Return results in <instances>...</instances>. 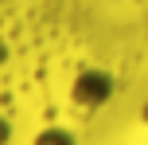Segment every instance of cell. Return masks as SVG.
Masks as SVG:
<instances>
[{"instance_id":"1","label":"cell","mask_w":148,"mask_h":145,"mask_svg":"<svg viewBox=\"0 0 148 145\" xmlns=\"http://www.w3.org/2000/svg\"><path fill=\"white\" fill-rule=\"evenodd\" d=\"M105 90H109V86H105V75H86L78 86H74V98L78 102H101Z\"/></svg>"},{"instance_id":"2","label":"cell","mask_w":148,"mask_h":145,"mask_svg":"<svg viewBox=\"0 0 148 145\" xmlns=\"http://www.w3.org/2000/svg\"><path fill=\"white\" fill-rule=\"evenodd\" d=\"M35 145H70V133H62V130H47Z\"/></svg>"},{"instance_id":"3","label":"cell","mask_w":148,"mask_h":145,"mask_svg":"<svg viewBox=\"0 0 148 145\" xmlns=\"http://www.w3.org/2000/svg\"><path fill=\"white\" fill-rule=\"evenodd\" d=\"M4 141H8V122L0 118V145H4Z\"/></svg>"}]
</instances>
